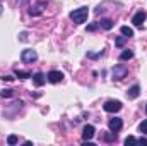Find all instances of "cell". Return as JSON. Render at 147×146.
Instances as JSON below:
<instances>
[{
    "label": "cell",
    "instance_id": "cell-21",
    "mask_svg": "<svg viewBox=\"0 0 147 146\" xmlns=\"http://www.w3.org/2000/svg\"><path fill=\"white\" fill-rule=\"evenodd\" d=\"M105 139H106V141H115V139H116V132H113V134H105Z\"/></svg>",
    "mask_w": 147,
    "mask_h": 146
},
{
    "label": "cell",
    "instance_id": "cell-1",
    "mask_svg": "<svg viewBox=\"0 0 147 146\" xmlns=\"http://www.w3.org/2000/svg\"><path fill=\"white\" fill-rule=\"evenodd\" d=\"M87 16H89V10L87 7H80V9H75L70 12V19H72L75 24H82L87 21Z\"/></svg>",
    "mask_w": 147,
    "mask_h": 146
},
{
    "label": "cell",
    "instance_id": "cell-14",
    "mask_svg": "<svg viewBox=\"0 0 147 146\" xmlns=\"http://www.w3.org/2000/svg\"><path fill=\"white\" fill-rule=\"evenodd\" d=\"M132 57H134V52H132V50H125V52H121L120 60H130Z\"/></svg>",
    "mask_w": 147,
    "mask_h": 146
},
{
    "label": "cell",
    "instance_id": "cell-7",
    "mask_svg": "<svg viewBox=\"0 0 147 146\" xmlns=\"http://www.w3.org/2000/svg\"><path fill=\"white\" fill-rule=\"evenodd\" d=\"M144 21H146V12H144V10L137 12V14L134 16V19H132V23H134L135 28H142V23H144Z\"/></svg>",
    "mask_w": 147,
    "mask_h": 146
},
{
    "label": "cell",
    "instance_id": "cell-12",
    "mask_svg": "<svg viewBox=\"0 0 147 146\" xmlns=\"http://www.w3.org/2000/svg\"><path fill=\"white\" fill-rule=\"evenodd\" d=\"M98 26H101L103 29L110 31L111 28H113V21H111V19H101V23H98Z\"/></svg>",
    "mask_w": 147,
    "mask_h": 146
},
{
    "label": "cell",
    "instance_id": "cell-20",
    "mask_svg": "<svg viewBox=\"0 0 147 146\" xmlns=\"http://www.w3.org/2000/svg\"><path fill=\"white\" fill-rule=\"evenodd\" d=\"M137 143V139L134 138V136H128L127 139H125V145H135Z\"/></svg>",
    "mask_w": 147,
    "mask_h": 146
},
{
    "label": "cell",
    "instance_id": "cell-13",
    "mask_svg": "<svg viewBox=\"0 0 147 146\" xmlns=\"http://www.w3.org/2000/svg\"><path fill=\"white\" fill-rule=\"evenodd\" d=\"M121 35L127 38H132L134 36V29L132 28H128V26H121Z\"/></svg>",
    "mask_w": 147,
    "mask_h": 146
},
{
    "label": "cell",
    "instance_id": "cell-22",
    "mask_svg": "<svg viewBox=\"0 0 147 146\" xmlns=\"http://www.w3.org/2000/svg\"><path fill=\"white\" fill-rule=\"evenodd\" d=\"M103 53H105V52H103V50H101V52H99V53H87V57H91V59H98V57H101V55H103Z\"/></svg>",
    "mask_w": 147,
    "mask_h": 146
},
{
    "label": "cell",
    "instance_id": "cell-10",
    "mask_svg": "<svg viewBox=\"0 0 147 146\" xmlns=\"http://www.w3.org/2000/svg\"><path fill=\"white\" fill-rule=\"evenodd\" d=\"M45 7H46V2H39V3H36L34 7L29 9V14H31V16H39V14L43 12Z\"/></svg>",
    "mask_w": 147,
    "mask_h": 146
},
{
    "label": "cell",
    "instance_id": "cell-16",
    "mask_svg": "<svg viewBox=\"0 0 147 146\" xmlns=\"http://www.w3.org/2000/svg\"><path fill=\"white\" fill-rule=\"evenodd\" d=\"M127 40H128L127 36H118L116 40H115V45H116L118 48H121V46L125 45V41H127Z\"/></svg>",
    "mask_w": 147,
    "mask_h": 146
},
{
    "label": "cell",
    "instance_id": "cell-4",
    "mask_svg": "<svg viewBox=\"0 0 147 146\" xmlns=\"http://www.w3.org/2000/svg\"><path fill=\"white\" fill-rule=\"evenodd\" d=\"M111 74H113V79H115V81H120V79H123V77L128 74V69H127L125 65H116Z\"/></svg>",
    "mask_w": 147,
    "mask_h": 146
},
{
    "label": "cell",
    "instance_id": "cell-15",
    "mask_svg": "<svg viewBox=\"0 0 147 146\" xmlns=\"http://www.w3.org/2000/svg\"><path fill=\"white\" fill-rule=\"evenodd\" d=\"M16 76L17 77H21V79H28V77H31V72H28V71H16Z\"/></svg>",
    "mask_w": 147,
    "mask_h": 146
},
{
    "label": "cell",
    "instance_id": "cell-3",
    "mask_svg": "<svg viewBox=\"0 0 147 146\" xmlns=\"http://www.w3.org/2000/svg\"><path fill=\"white\" fill-rule=\"evenodd\" d=\"M103 108L106 110L108 113H115V112H120L121 110V102H118V100H108L105 105H103Z\"/></svg>",
    "mask_w": 147,
    "mask_h": 146
},
{
    "label": "cell",
    "instance_id": "cell-18",
    "mask_svg": "<svg viewBox=\"0 0 147 146\" xmlns=\"http://www.w3.org/2000/svg\"><path fill=\"white\" fill-rule=\"evenodd\" d=\"M17 141H19V139H17V136H14V134H10V136L7 138V143H9V145H17Z\"/></svg>",
    "mask_w": 147,
    "mask_h": 146
},
{
    "label": "cell",
    "instance_id": "cell-8",
    "mask_svg": "<svg viewBox=\"0 0 147 146\" xmlns=\"http://www.w3.org/2000/svg\"><path fill=\"white\" fill-rule=\"evenodd\" d=\"M110 131L111 132H118L121 127H123V122H121V119H118V117H115V119H111L110 120Z\"/></svg>",
    "mask_w": 147,
    "mask_h": 146
},
{
    "label": "cell",
    "instance_id": "cell-19",
    "mask_svg": "<svg viewBox=\"0 0 147 146\" xmlns=\"http://www.w3.org/2000/svg\"><path fill=\"white\" fill-rule=\"evenodd\" d=\"M139 131H140L142 134H147V119L142 122V124H140V126H139Z\"/></svg>",
    "mask_w": 147,
    "mask_h": 146
},
{
    "label": "cell",
    "instance_id": "cell-26",
    "mask_svg": "<svg viewBox=\"0 0 147 146\" xmlns=\"http://www.w3.org/2000/svg\"><path fill=\"white\" fill-rule=\"evenodd\" d=\"M146 113H147V105H146Z\"/></svg>",
    "mask_w": 147,
    "mask_h": 146
},
{
    "label": "cell",
    "instance_id": "cell-25",
    "mask_svg": "<svg viewBox=\"0 0 147 146\" xmlns=\"http://www.w3.org/2000/svg\"><path fill=\"white\" fill-rule=\"evenodd\" d=\"M2 79H3V81H14V77H12V76H3Z\"/></svg>",
    "mask_w": 147,
    "mask_h": 146
},
{
    "label": "cell",
    "instance_id": "cell-27",
    "mask_svg": "<svg viewBox=\"0 0 147 146\" xmlns=\"http://www.w3.org/2000/svg\"><path fill=\"white\" fill-rule=\"evenodd\" d=\"M0 9H2V5H0Z\"/></svg>",
    "mask_w": 147,
    "mask_h": 146
},
{
    "label": "cell",
    "instance_id": "cell-23",
    "mask_svg": "<svg viewBox=\"0 0 147 146\" xmlns=\"http://www.w3.org/2000/svg\"><path fill=\"white\" fill-rule=\"evenodd\" d=\"M98 29V24H89L87 26V31H96Z\"/></svg>",
    "mask_w": 147,
    "mask_h": 146
},
{
    "label": "cell",
    "instance_id": "cell-5",
    "mask_svg": "<svg viewBox=\"0 0 147 146\" xmlns=\"http://www.w3.org/2000/svg\"><path fill=\"white\" fill-rule=\"evenodd\" d=\"M94 132H96L94 126L87 124V126L84 127V131H82V139H84V141H91V139L94 138Z\"/></svg>",
    "mask_w": 147,
    "mask_h": 146
},
{
    "label": "cell",
    "instance_id": "cell-6",
    "mask_svg": "<svg viewBox=\"0 0 147 146\" xmlns=\"http://www.w3.org/2000/svg\"><path fill=\"white\" fill-rule=\"evenodd\" d=\"M46 79H48L50 83L57 84V83H60V81L63 79V74L60 72V71H50V72H48V76H46Z\"/></svg>",
    "mask_w": 147,
    "mask_h": 146
},
{
    "label": "cell",
    "instance_id": "cell-17",
    "mask_svg": "<svg viewBox=\"0 0 147 146\" xmlns=\"http://www.w3.org/2000/svg\"><path fill=\"white\" fill-rule=\"evenodd\" d=\"M12 95H14V89H3V91L0 93V96H2V98H10Z\"/></svg>",
    "mask_w": 147,
    "mask_h": 146
},
{
    "label": "cell",
    "instance_id": "cell-9",
    "mask_svg": "<svg viewBox=\"0 0 147 146\" xmlns=\"http://www.w3.org/2000/svg\"><path fill=\"white\" fill-rule=\"evenodd\" d=\"M139 95H140V86H139V84H134V86L127 91V96H128L130 100H135Z\"/></svg>",
    "mask_w": 147,
    "mask_h": 146
},
{
    "label": "cell",
    "instance_id": "cell-24",
    "mask_svg": "<svg viewBox=\"0 0 147 146\" xmlns=\"http://www.w3.org/2000/svg\"><path fill=\"white\" fill-rule=\"evenodd\" d=\"M137 143H140V145H147V138H140V139H137Z\"/></svg>",
    "mask_w": 147,
    "mask_h": 146
},
{
    "label": "cell",
    "instance_id": "cell-2",
    "mask_svg": "<svg viewBox=\"0 0 147 146\" xmlns=\"http://www.w3.org/2000/svg\"><path fill=\"white\" fill-rule=\"evenodd\" d=\"M21 59H22L24 64H33V62L38 60V53L34 52V50H22Z\"/></svg>",
    "mask_w": 147,
    "mask_h": 146
},
{
    "label": "cell",
    "instance_id": "cell-11",
    "mask_svg": "<svg viewBox=\"0 0 147 146\" xmlns=\"http://www.w3.org/2000/svg\"><path fill=\"white\" fill-rule=\"evenodd\" d=\"M45 81H46V76H45L43 72H36L34 76H33V83L36 84L38 88H39V86H43V84H45Z\"/></svg>",
    "mask_w": 147,
    "mask_h": 146
}]
</instances>
